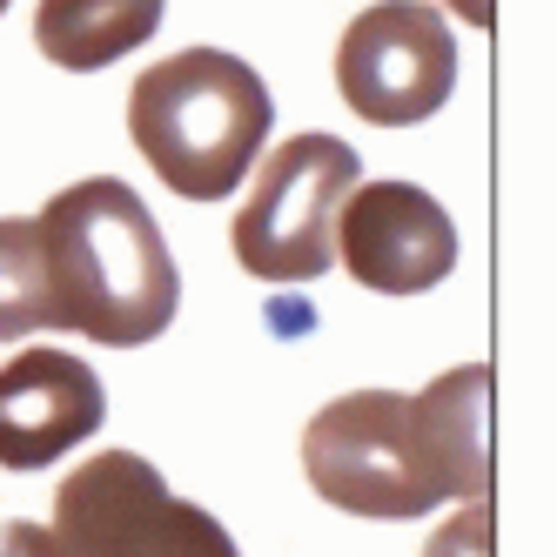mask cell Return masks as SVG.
<instances>
[{
	"instance_id": "obj_1",
	"label": "cell",
	"mask_w": 557,
	"mask_h": 557,
	"mask_svg": "<svg viewBox=\"0 0 557 557\" xmlns=\"http://www.w3.org/2000/svg\"><path fill=\"white\" fill-rule=\"evenodd\" d=\"M491 370L470 363L417 396L356 389L302 430V470L323 504L349 517H423L450 497H491L484 444Z\"/></svg>"
},
{
	"instance_id": "obj_2",
	"label": "cell",
	"mask_w": 557,
	"mask_h": 557,
	"mask_svg": "<svg viewBox=\"0 0 557 557\" xmlns=\"http://www.w3.org/2000/svg\"><path fill=\"white\" fill-rule=\"evenodd\" d=\"M34 222H41L61 330H82L88 343L108 349H135L175 323L182 269L128 182L114 175L74 182Z\"/></svg>"
},
{
	"instance_id": "obj_3",
	"label": "cell",
	"mask_w": 557,
	"mask_h": 557,
	"mask_svg": "<svg viewBox=\"0 0 557 557\" xmlns=\"http://www.w3.org/2000/svg\"><path fill=\"white\" fill-rule=\"evenodd\" d=\"M269 88L249 61L222 48H182L154 61L128 95V135L154 182L188 202H222L269 141Z\"/></svg>"
},
{
	"instance_id": "obj_4",
	"label": "cell",
	"mask_w": 557,
	"mask_h": 557,
	"mask_svg": "<svg viewBox=\"0 0 557 557\" xmlns=\"http://www.w3.org/2000/svg\"><path fill=\"white\" fill-rule=\"evenodd\" d=\"M48 557H243L202 504H182L135 450H101L54 491Z\"/></svg>"
},
{
	"instance_id": "obj_5",
	"label": "cell",
	"mask_w": 557,
	"mask_h": 557,
	"mask_svg": "<svg viewBox=\"0 0 557 557\" xmlns=\"http://www.w3.org/2000/svg\"><path fill=\"white\" fill-rule=\"evenodd\" d=\"M363 182L356 148L336 135H289L262 154L249 202L228 222L235 269L262 283H315L336 262V209Z\"/></svg>"
},
{
	"instance_id": "obj_6",
	"label": "cell",
	"mask_w": 557,
	"mask_h": 557,
	"mask_svg": "<svg viewBox=\"0 0 557 557\" xmlns=\"http://www.w3.org/2000/svg\"><path fill=\"white\" fill-rule=\"evenodd\" d=\"M336 88L376 128H417L457 88L450 21L423 0H376L336 41Z\"/></svg>"
},
{
	"instance_id": "obj_7",
	"label": "cell",
	"mask_w": 557,
	"mask_h": 557,
	"mask_svg": "<svg viewBox=\"0 0 557 557\" xmlns=\"http://www.w3.org/2000/svg\"><path fill=\"white\" fill-rule=\"evenodd\" d=\"M336 256L376 296H423L457 269V228L417 182H356L336 209Z\"/></svg>"
},
{
	"instance_id": "obj_8",
	"label": "cell",
	"mask_w": 557,
	"mask_h": 557,
	"mask_svg": "<svg viewBox=\"0 0 557 557\" xmlns=\"http://www.w3.org/2000/svg\"><path fill=\"white\" fill-rule=\"evenodd\" d=\"M108 417L101 376L67 349H21L0 363V463L48 470L74 444H88Z\"/></svg>"
},
{
	"instance_id": "obj_9",
	"label": "cell",
	"mask_w": 557,
	"mask_h": 557,
	"mask_svg": "<svg viewBox=\"0 0 557 557\" xmlns=\"http://www.w3.org/2000/svg\"><path fill=\"white\" fill-rule=\"evenodd\" d=\"M162 27V0H41L34 14V48L54 67L95 74L108 61L135 54Z\"/></svg>"
},
{
	"instance_id": "obj_10",
	"label": "cell",
	"mask_w": 557,
	"mask_h": 557,
	"mask_svg": "<svg viewBox=\"0 0 557 557\" xmlns=\"http://www.w3.org/2000/svg\"><path fill=\"white\" fill-rule=\"evenodd\" d=\"M27 330H61V315H54L41 222L8 215L0 222V343H21Z\"/></svg>"
},
{
	"instance_id": "obj_11",
	"label": "cell",
	"mask_w": 557,
	"mask_h": 557,
	"mask_svg": "<svg viewBox=\"0 0 557 557\" xmlns=\"http://www.w3.org/2000/svg\"><path fill=\"white\" fill-rule=\"evenodd\" d=\"M423 557H491V497H470V510L450 517Z\"/></svg>"
},
{
	"instance_id": "obj_12",
	"label": "cell",
	"mask_w": 557,
	"mask_h": 557,
	"mask_svg": "<svg viewBox=\"0 0 557 557\" xmlns=\"http://www.w3.org/2000/svg\"><path fill=\"white\" fill-rule=\"evenodd\" d=\"M0 557H48V531L27 524V517H14V524L0 531Z\"/></svg>"
},
{
	"instance_id": "obj_13",
	"label": "cell",
	"mask_w": 557,
	"mask_h": 557,
	"mask_svg": "<svg viewBox=\"0 0 557 557\" xmlns=\"http://www.w3.org/2000/svg\"><path fill=\"white\" fill-rule=\"evenodd\" d=\"M450 8H457L463 21H476V27H484V21H491V0H450Z\"/></svg>"
},
{
	"instance_id": "obj_14",
	"label": "cell",
	"mask_w": 557,
	"mask_h": 557,
	"mask_svg": "<svg viewBox=\"0 0 557 557\" xmlns=\"http://www.w3.org/2000/svg\"><path fill=\"white\" fill-rule=\"evenodd\" d=\"M0 14H8V0H0Z\"/></svg>"
}]
</instances>
